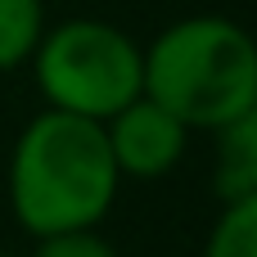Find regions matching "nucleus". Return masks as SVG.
<instances>
[{
	"mask_svg": "<svg viewBox=\"0 0 257 257\" xmlns=\"http://www.w3.org/2000/svg\"><path fill=\"white\" fill-rule=\"evenodd\" d=\"M41 108L108 122L145 95V45L95 14L50 23L27 59Z\"/></svg>",
	"mask_w": 257,
	"mask_h": 257,
	"instance_id": "obj_3",
	"label": "nucleus"
},
{
	"mask_svg": "<svg viewBox=\"0 0 257 257\" xmlns=\"http://www.w3.org/2000/svg\"><path fill=\"white\" fill-rule=\"evenodd\" d=\"M203 257H257V194L221 203V212L208 230Z\"/></svg>",
	"mask_w": 257,
	"mask_h": 257,
	"instance_id": "obj_7",
	"label": "nucleus"
},
{
	"mask_svg": "<svg viewBox=\"0 0 257 257\" xmlns=\"http://www.w3.org/2000/svg\"><path fill=\"white\" fill-rule=\"evenodd\" d=\"M212 190L221 203L257 194V99L212 131Z\"/></svg>",
	"mask_w": 257,
	"mask_h": 257,
	"instance_id": "obj_5",
	"label": "nucleus"
},
{
	"mask_svg": "<svg viewBox=\"0 0 257 257\" xmlns=\"http://www.w3.org/2000/svg\"><path fill=\"white\" fill-rule=\"evenodd\" d=\"M45 27H50L45 0H0V72L27 68Z\"/></svg>",
	"mask_w": 257,
	"mask_h": 257,
	"instance_id": "obj_6",
	"label": "nucleus"
},
{
	"mask_svg": "<svg viewBox=\"0 0 257 257\" xmlns=\"http://www.w3.org/2000/svg\"><path fill=\"white\" fill-rule=\"evenodd\" d=\"M145 95L212 136L257 99V36L226 14L172 18L145 41Z\"/></svg>",
	"mask_w": 257,
	"mask_h": 257,
	"instance_id": "obj_2",
	"label": "nucleus"
},
{
	"mask_svg": "<svg viewBox=\"0 0 257 257\" xmlns=\"http://www.w3.org/2000/svg\"><path fill=\"white\" fill-rule=\"evenodd\" d=\"M0 257H14V253H0Z\"/></svg>",
	"mask_w": 257,
	"mask_h": 257,
	"instance_id": "obj_9",
	"label": "nucleus"
},
{
	"mask_svg": "<svg viewBox=\"0 0 257 257\" xmlns=\"http://www.w3.org/2000/svg\"><path fill=\"white\" fill-rule=\"evenodd\" d=\"M32 257H122L99 230H63V235H45L36 239Z\"/></svg>",
	"mask_w": 257,
	"mask_h": 257,
	"instance_id": "obj_8",
	"label": "nucleus"
},
{
	"mask_svg": "<svg viewBox=\"0 0 257 257\" xmlns=\"http://www.w3.org/2000/svg\"><path fill=\"white\" fill-rule=\"evenodd\" d=\"M99 126H104V140H108V154H113L122 181H163V176H172L181 167L185 149H190V136H194L176 113H167L149 95L131 99L122 113H113Z\"/></svg>",
	"mask_w": 257,
	"mask_h": 257,
	"instance_id": "obj_4",
	"label": "nucleus"
},
{
	"mask_svg": "<svg viewBox=\"0 0 257 257\" xmlns=\"http://www.w3.org/2000/svg\"><path fill=\"white\" fill-rule=\"evenodd\" d=\"M122 190L104 126L41 108L23 122L5 163V199L14 221L32 235L99 230Z\"/></svg>",
	"mask_w": 257,
	"mask_h": 257,
	"instance_id": "obj_1",
	"label": "nucleus"
}]
</instances>
